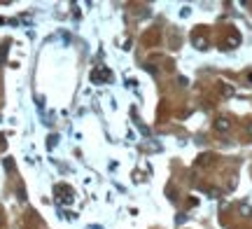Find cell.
Returning <instances> with one entry per match:
<instances>
[{
  "mask_svg": "<svg viewBox=\"0 0 252 229\" xmlns=\"http://www.w3.org/2000/svg\"><path fill=\"white\" fill-rule=\"evenodd\" d=\"M5 54H7V45L2 47V49H0V63H2V61H5Z\"/></svg>",
  "mask_w": 252,
  "mask_h": 229,
  "instance_id": "obj_1",
  "label": "cell"
},
{
  "mask_svg": "<svg viewBox=\"0 0 252 229\" xmlns=\"http://www.w3.org/2000/svg\"><path fill=\"white\" fill-rule=\"evenodd\" d=\"M0 224H2V213H0Z\"/></svg>",
  "mask_w": 252,
  "mask_h": 229,
  "instance_id": "obj_2",
  "label": "cell"
}]
</instances>
